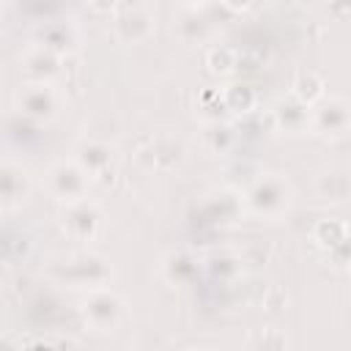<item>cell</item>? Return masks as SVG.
<instances>
[{
    "instance_id": "7402d4cb",
    "label": "cell",
    "mask_w": 351,
    "mask_h": 351,
    "mask_svg": "<svg viewBox=\"0 0 351 351\" xmlns=\"http://www.w3.org/2000/svg\"><path fill=\"white\" fill-rule=\"evenodd\" d=\"M208 269L214 277H225V274H236L239 271V261L230 258V255H214L208 261Z\"/></svg>"
},
{
    "instance_id": "d4e9b609",
    "label": "cell",
    "mask_w": 351,
    "mask_h": 351,
    "mask_svg": "<svg viewBox=\"0 0 351 351\" xmlns=\"http://www.w3.org/2000/svg\"><path fill=\"white\" fill-rule=\"evenodd\" d=\"M176 3H181L184 8H197V5H203L206 0H176Z\"/></svg>"
},
{
    "instance_id": "5b68a950",
    "label": "cell",
    "mask_w": 351,
    "mask_h": 351,
    "mask_svg": "<svg viewBox=\"0 0 351 351\" xmlns=\"http://www.w3.org/2000/svg\"><path fill=\"white\" fill-rule=\"evenodd\" d=\"M88 186H90V178L80 167L77 159H60V162L49 165V170L44 173V189L60 206L88 197Z\"/></svg>"
},
{
    "instance_id": "ac0fdd59",
    "label": "cell",
    "mask_w": 351,
    "mask_h": 351,
    "mask_svg": "<svg viewBox=\"0 0 351 351\" xmlns=\"http://www.w3.org/2000/svg\"><path fill=\"white\" fill-rule=\"evenodd\" d=\"M203 143H206V148H208L211 154L222 156V154L233 151V145H236V132H233L228 123L211 121L208 129H206V134H203Z\"/></svg>"
},
{
    "instance_id": "2e32d148",
    "label": "cell",
    "mask_w": 351,
    "mask_h": 351,
    "mask_svg": "<svg viewBox=\"0 0 351 351\" xmlns=\"http://www.w3.org/2000/svg\"><path fill=\"white\" fill-rule=\"evenodd\" d=\"M313 241H315L321 250H326L329 255L337 258L340 252L348 250L351 233H348L346 222H340V219H321V222L315 225V230H313Z\"/></svg>"
},
{
    "instance_id": "5bb4252c",
    "label": "cell",
    "mask_w": 351,
    "mask_h": 351,
    "mask_svg": "<svg viewBox=\"0 0 351 351\" xmlns=\"http://www.w3.org/2000/svg\"><path fill=\"white\" fill-rule=\"evenodd\" d=\"M313 192L324 203H346L351 197V170L348 167H326L315 176Z\"/></svg>"
},
{
    "instance_id": "8fae6325",
    "label": "cell",
    "mask_w": 351,
    "mask_h": 351,
    "mask_svg": "<svg viewBox=\"0 0 351 351\" xmlns=\"http://www.w3.org/2000/svg\"><path fill=\"white\" fill-rule=\"evenodd\" d=\"M159 274L170 288H189L200 274V261L186 250H173L159 261Z\"/></svg>"
},
{
    "instance_id": "e0dca14e",
    "label": "cell",
    "mask_w": 351,
    "mask_h": 351,
    "mask_svg": "<svg viewBox=\"0 0 351 351\" xmlns=\"http://www.w3.org/2000/svg\"><path fill=\"white\" fill-rule=\"evenodd\" d=\"M178 36L186 41V44H200L211 36V22L208 16H203L197 8H186L184 19L178 22Z\"/></svg>"
},
{
    "instance_id": "ba28073f",
    "label": "cell",
    "mask_w": 351,
    "mask_h": 351,
    "mask_svg": "<svg viewBox=\"0 0 351 351\" xmlns=\"http://www.w3.org/2000/svg\"><path fill=\"white\" fill-rule=\"evenodd\" d=\"M156 30V16L148 8H126L112 19V36L121 44H145Z\"/></svg>"
},
{
    "instance_id": "603a6c76",
    "label": "cell",
    "mask_w": 351,
    "mask_h": 351,
    "mask_svg": "<svg viewBox=\"0 0 351 351\" xmlns=\"http://www.w3.org/2000/svg\"><path fill=\"white\" fill-rule=\"evenodd\" d=\"M263 0H222V5L225 8H230V11H252V8H258Z\"/></svg>"
},
{
    "instance_id": "277c9868",
    "label": "cell",
    "mask_w": 351,
    "mask_h": 351,
    "mask_svg": "<svg viewBox=\"0 0 351 351\" xmlns=\"http://www.w3.org/2000/svg\"><path fill=\"white\" fill-rule=\"evenodd\" d=\"M16 112L33 123H52L63 110V96L52 82H25L16 90Z\"/></svg>"
},
{
    "instance_id": "8992f818",
    "label": "cell",
    "mask_w": 351,
    "mask_h": 351,
    "mask_svg": "<svg viewBox=\"0 0 351 351\" xmlns=\"http://www.w3.org/2000/svg\"><path fill=\"white\" fill-rule=\"evenodd\" d=\"M310 132H315L326 140L346 137L351 132V101L343 96H321L313 104Z\"/></svg>"
},
{
    "instance_id": "44dd1931",
    "label": "cell",
    "mask_w": 351,
    "mask_h": 351,
    "mask_svg": "<svg viewBox=\"0 0 351 351\" xmlns=\"http://www.w3.org/2000/svg\"><path fill=\"white\" fill-rule=\"evenodd\" d=\"M208 69L214 74H230L236 69V49H230V47H214L208 52Z\"/></svg>"
},
{
    "instance_id": "9a60e30c",
    "label": "cell",
    "mask_w": 351,
    "mask_h": 351,
    "mask_svg": "<svg viewBox=\"0 0 351 351\" xmlns=\"http://www.w3.org/2000/svg\"><path fill=\"white\" fill-rule=\"evenodd\" d=\"M77 41H80V36H77L74 25H69V22H47L36 33V44H41L58 55L71 52L77 47Z\"/></svg>"
},
{
    "instance_id": "6da1fadb",
    "label": "cell",
    "mask_w": 351,
    "mask_h": 351,
    "mask_svg": "<svg viewBox=\"0 0 351 351\" xmlns=\"http://www.w3.org/2000/svg\"><path fill=\"white\" fill-rule=\"evenodd\" d=\"M49 274L55 282L69 285L74 291H93L104 288L112 277V266L104 255L99 252H74L69 258H60L49 266Z\"/></svg>"
},
{
    "instance_id": "ffe728a7",
    "label": "cell",
    "mask_w": 351,
    "mask_h": 351,
    "mask_svg": "<svg viewBox=\"0 0 351 351\" xmlns=\"http://www.w3.org/2000/svg\"><path fill=\"white\" fill-rule=\"evenodd\" d=\"M324 80L315 74V71H304V74H299L296 77V82H293V96H299L302 101H307V104H315L321 96H326L324 93Z\"/></svg>"
},
{
    "instance_id": "3957f363",
    "label": "cell",
    "mask_w": 351,
    "mask_h": 351,
    "mask_svg": "<svg viewBox=\"0 0 351 351\" xmlns=\"http://www.w3.org/2000/svg\"><path fill=\"white\" fill-rule=\"evenodd\" d=\"M80 315H82L88 329H93L99 335H110L123 321V302L107 285L93 288V291H85V296L80 302Z\"/></svg>"
},
{
    "instance_id": "4fadbf2b",
    "label": "cell",
    "mask_w": 351,
    "mask_h": 351,
    "mask_svg": "<svg viewBox=\"0 0 351 351\" xmlns=\"http://www.w3.org/2000/svg\"><path fill=\"white\" fill-rule=\"evenodd\" d=\"M310 118H313V104L302 101L299 96L280 99L274 107V126L285 134H302L310 132Z\"/></svg>"
},
{
    "instance_id": "7c38bea8",
    "label": "cell",
    "mask_w": 351,
    "mask_h": 351,
    "mask_svg": "<svg viewBox=\"0 0 351 351\" xmlns=\"http://www.w3.org/2000/svg\"><path fill=\"white\" fill-rule=\"evenodd\" d=\"M74 159L80 162L90 181H101L112 173V148L104 140H82L74 148Z\"/></svg>"
},
{
    "instance_id": "30bf717a",
    "label": "cell",
    "mask_w": 351,
    "mask_h": 351,
    "mask_svg": "<svg viewBox=\"0 0 351 351\" xmlns=\"http://www.w3.org/2000/svg\"><path fill=\"white\" fill-rule=\"evenodd\" d=\"M60 60H63V55L41 47V44H33L19 58V71L25 74L27 82H52L60 74Z\"/></svg>"
},
{
    "instance_id": "9c48e42d",
    "label": "cell",
    "mask_w": 351,
    "mask_h": 351,
    "mask_svg": "<svg viewBox=\"0 0 351 351\" xmlns=\"http://www.w3.org/2000/svg\"><path fill=\"white\" fill-rule=\"evenodd\" d=\"M33 192V178L30 173L14 162V159H5L3 167H0V200H3V211L11 214L16 211Z\"/></svg>"
},
{
    "instance_id": "52a82bcc",
    "label": "cell",
    "mask_w": 351,
    "mask_h": 351,
    "mask_svg": "<svg viewBox=\"0 0 351 351\" xmlns=\"http://www.w3.org/2000/svg\"><path fill=\"white\" fill-rule=\"evenodd\" d=\"M60 228L63 233L77 241V244H88L99 236V228H101V208L82 197V200H74V203H66L63 211H60Z\"/></svg>"
},
{
    "instance_id": "7a4b0ae2",
    "label": "cell",
    "mask_w": 351,
    "mask_h": 351,
    "mask_svg": "<svg viewBox=\"0 0 351 351\" xmlns=\"http://www.w3.org/2000/svg\"><path fill=\"white\" fill-rule=\"evenodd\" d=\"M293 203L291 181L282 173H261L244 192V211L258 219H280Z\"/></svg>"
},
{
    "instance_id": "cb8c5ba5",
    "label": "cell",
    "mask_w": 351,
    "mask_h": 351,
    "mask_svg": "<svg viewBox=\"0 0 351 351\" xmlns=\"http://www.w3.org/2000/svg\"><path fill=\"white\" fill-rule=\"evenodd\" d=\"M88 5H90L93 11H101V14H104V11H112V8L118 5V0H88Z\"/></svg>"
},
{
    "instance_id": "d6986e66",
    "label": "cell",
    "mask_w": 351,
    "mask_h": 351,
    "mask_svg": "<svg viewBox=\"0 0 351 351\" xmlns=\"http://www.w3.org/2000/svg\"><path fill=\"white\" fill-rule=\"evenodd\" d=\"M222 101H225V110L230 112H250L255 107V90L250 85H228L222 88Z\"/></svg>"
}]
</instances>
